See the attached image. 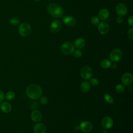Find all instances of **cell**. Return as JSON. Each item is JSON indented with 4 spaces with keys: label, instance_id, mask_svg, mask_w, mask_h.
Listing matches in <instances>:
<instances>
[{
    "label": "cell",
    "instance_id": "obj_1",
    "mask_svg": "<svg viewBox=\"0 0 133 133\" xmlns=\"http://www.w3.org/2000/svg\"><path fill=\"white\" fill-rule=\"evenodd\" d=\"M26 94L29 98L36 100L40 98L42 96V89L38 85L32 84L27 87Z\"/></svg>",
    "mask_w": 133,
    "mask_h": 133
},
{
    "label": "cell",
    "instance_id": "obj_2",
    "mask_svg": "<svg viewBox=\"0 0 133 133\" xmlns=\"http://www.w3.org/2000/svg\"><path fill=\"white\" fill-rule=\"evenodd\" d=\"M47 10L49 14L55 18H60L64 15L63 7L56 3H50L47 7Z\"/></svg>",
    "mask_w": 133,
    "mask_h": 133
},
{
    "label": "cell",
    "instance_id": "obj_3",
    "mask_svg": "<svg viewBox=\"0 0 133 133\" xmlns=\"http://www.w3.org/2000/svg\"><path fill=\"white\" fill-rule=\"evenodd\" d=\"M18 32L19 34L23 37L28 36L31 32V27L28 23H22L19 26Z\"/></svg>",
    "mask_w": 133,
    "mask_h": 133
},
{
    "label": "cell",
    "instance_id": "obj_4",
    "mask_svg": "<svg viewBox=\"0 0 133 133\" xmlns=\"http://www.w3.org/2000/svg\"><path fill=\"white\" fill-rule=\"evenodd\" d=\"M74 50V45L70 42H65L61 47V52L65 55H70Z\"/></svg>",
    "mask_w": 133,
    "mask_h": 133
},
{
    "label": "cell",
    "instance_id": "obj_5",
    "mask_svg": "<svg viewBox=\"0 0 133 133\" xmlns=\"http://www.w3.org/2000/svg\"><path fill=\"white\" fill-rule=\"evenodd\" d=\"M122 51L119 49H114L110 53V57L111 60L113 62L119 61L122 58Z\"/></svg>",
    "mask_w": 133,
    "mask_h": 133
},
{
    "label": "cell",
    "instance_id": "obj_6",
    "mask_svg": "<svg viewBox=\"0 0 133 133\" xmlns=\"http://www.w3.org/2000/svg\"><path fill=\"white\" fill-rule=\"evenodd\" d=\"M80 73L81 77L83 78L87 79H89L91 77L92 75V69L89 66H85L81 69Z\"/></svg>",
    "mask_w": 133,
    "mask_h": 133
},
{
    "label": "cell",
    "instance_id": "obj_7",
    "mask_svg": "<svg viewBox=\"0 0 133 133\" xmlns=\"http://www.w3.org/2000/svg\"><path fill=\"white\" fill-rule=\"evenodd\" d=\"M62 28V22L59 20H55L52 22L50 26V30L52 33H56Z\"/></svg>",
    "mask_w": 133,
    "mask_h": 133
},
{
    "label": "cell",
    "instance_id": "obj_8",
    "mask_svg": "<svg viewBox=\"0 0 133 133\" xmlns=\"http://www.w3.org/2000/svg\"><path fill=\"white\" fill-rule=\"evenodd\" d=\"M98 30L99 33L101 35H105L107 34L109 31V24L105 21H101L99 22L98 26Z\"/></svg>",
    "mask_w": 133,
    "mask_h": 133
},
{
    "label": "cell",
    "instance_id": "obj_9",
    "mask_svg": "<svg viewBox=\"0 0 133 133\" xmlns=\"http://www.w3.org/2000/svg\"><path fill=\"white\" fill-rule=\"evenodd\" d=\"M116 11L119 16H123L127 13L128 9L124 4L119 3L116 6Z\"/></svg>",
    "mask_w": 133,
    "mask_h": 133
},
{
    "label": "cell",
    "instance_id": "obj_10",
    "mask_svg": "<svg viewBox=\"0 0 133 133\" xmlns=\"http://www.w3.org/2000/svg\"><path fill=\"white\" fill-rule=\"evenodd\" d=\"M63 23L68 26H73L76 24V19L71 16H65L62 19Z\"/></svg>",
    "mask_w": 133,
    "mask_h": 133
},
{
    "label": "cell",
    "instance_id": "obj_11",
    "mask_svg": "<svg viewBox=\"0 0 133 133\" xmlns=\"http://www.w3.org/2000/svg\"><path fill=\"white\" fill-rule=\"evenodd\" d=\"M79 129L85 132H89L91 131L92 129V125L88 121L82 122L79 126Z\"/></svg>",
    "mask_w": 133,
    "mask_h": 133
},
{
    "label": "cell",
    "instance_id": "obj_12",
    "mask_svg": "<svg viewBox=\"0 0 133 133\" xmlns=\"http://www.w3.org/2000/svg\"><path fill=\"white\" fill-rule=\"evenodd\" d=\"M133 81V77L131 73H125L122 76V82L124 85L126 86L130 85Z\"/></svg>",
    "mask_w": 133,
    "mask_h": 133
},
{
    "label": "cell",
    "instance_id": "obj_13",
    "mask_svg": "<svg viewBox=\"0 0 133 133\" xmlns=\"http://www.w3.org/2000/svg\"><path fill=\"white\" fill-rule=\"evenodd\" d=\"M101 124L102 127L107 129L111 128L113 124V121L112 119L109 116H106L104 117L101 122Z\"/></svg>",
    "mask_w": 133,
    "mask_h": 133
},
{
    "label": "cell",
    "instance_id": "obj_14",
    "mask_svg": "<svg viewBox=\"0 0 133 133\" xmlns=\"http://www.w3.org/2000/svg\"><path fill=\"white\" fill-rule=\"evenodd\" d=\"M31 118L32 120L35 123L39 122L42 120V114L38 110H33L31 113Z\"/></svg>",
    "mask_w": 133,
    "mask_h": 133
},
{
    "label": "cell",
    "instance_id": "obj_15",
    "mask_svg": "<svg viewBox=\"0 0 133 133\" xmlns=\"http://www.w3.org/2000/svg\"><path fill=\"white\" fill-rule=\"evenodd\" d=\"M46 130L45 125L42 123H37L34 126L35 133H45Z\"/></svg>",
    "mask_w": 133,
    "mask_h": 133
},
{
    "label": "cell",
    "instance_id": "obj_16",
    "mask_svg": "<svg viewBox=\"0 0 133 133\" xmlns=\"http://www.w3.org/2000/svg\"><path fill=\"white\" fill-rule=\"evenodd\" d=\"M1 111L5 113H9L11 110V105L8 102H3L0 107Z\"/></svg>",
    "mask_w": 133,
    "mask_h": 133
},
{
    "label": "cell",
    "instance_id": "obj_17",
    "mask_svg": "<svg viewBox=\"0 0 133 133\" xmlns=\"http://www.w3.org/2000/svg\"><path fill=\"white\" fill-rule=\"evenodd\" d=\"M110 15L109 11L105 8L101 9L98 13L99 19L102 20H105L108 18Z\"/></svg>",
    "mask_w": 133,
    "mask_h": 133
},
{
    "label": "cell",
    "instance_id": "obj_18",
    "mask_svg": "<svg viewBox=\"0 0 133 133\" xmlns=\"http://www.w3.org/2000/svg\"><path fill=\"white\" fill-rule=\"evenodd\" d=\"M85 44H86V42L85 39L79 37L75 40L74 45H75V47L77 49H81L84 47Z\"/></svg>",
    "mask_w": 133,
    "mask_h": 133
},
{
    "label": "cell",
    "instance_id": "obj_19",
    "mask_svg": "<svg viewBox=\"0 0 133 133\" xmlns=\"http://www.w3.org/2000/svg\"><path fill=\"white\" fill-rule=\"evenodd\" d=\"M80 87L82 91H83V92H87L89 90L90 88V85L89 82L87 81H84L82 83Z\"/></svg>",
    "mask_w": 133,
    "mask_h": 133
},
{
    "label": "cell",
    "instance_id": "obj_20",
    "mask_svg": "<svg viewBox=\"0 0 133 133\" xmlns=\"http://www.w3.org/2000/svg\"><path fill=\"white\" fill-rule=\"evenodd\" d=\"M111 65H112L111 61L107 59H103L101 62V66L102 68L104 69L109 68L111 66Z\"/></svg>",
    "mask_w": 133,
    "mask_h": 133
},
{
    "label": "cell",
    "instance_id": "obj_21",
    "mask_svg": "<svg viewBox=\"0 0 133 133\" xmlns=\"http://www.w3.org/2000/svg\"><path fill=\"white\" fill-rule=\"evenodd\" d=\"M15 97V94L13 91H8L5 95V98L8 100H11L14 99Z\"/></svg>",
    "mask_w": 133,
    "mask_h": 133
},
{
    "label": "cell",
    "instance_id": "obj_22",
    "mask_svg": "<svg viewBox=\"0 0 133 133\" xmlns=\"http://www.w3.org/2000/svg\"><path fill=\"white\" fill-rule=\"evenodd\" d=\"M10 23L12 25H18L20 24V20L16 17H12L9 20Z\"/></svg>",
    "mask_w": 133,
    "mask_h": 133
},
{
    "label": "cell",
    "instance_id": "obj_23",
    "mask_svg": "<svg viewBox=\"0 0 133 133\" xmlns=\"http://www.w3.org/2000/svg\"><path fill=\"white\" fill-rule=\"evenodd\" d=\"M125 86L122 84H118L115 87V90L119 93L123 92V91H125Z\"/></svg>",
    "mask_w": 133,
    "mask_h": 133
},
{
    "label": "cell",
    "instance_id": "obj_24",
    "mask_svg": "<svg viewBox=\"0 0 133 133\" xmlns=\"http://www.w3.org/2000/svg\"><path fill=\"white\" fill-rule=\"evenodd\" d=\"M72 53L73 56L76 58H80L82 56V52L81 50H79V49L74 50Z\"/></svg>",
    "mask_w": 133,
    "mask_h": 133
},
{
    "label": "cell",
    "instance_id": "obj_25",
    "mask_svg": "<svg viewBox=\"0 0 133 133\" xmlns=\"http://www.w3.org/2000/svg\"><path fill=\"white\" fill-rule=\"evenodd\" d=\"M104 99L109 103H113V98L109 94H105L104 95Z\"/></svg>",
    "mask_w": 133,
    "mask_h": 133
},
{
    "label": "cell",
    "instance_id": "obj_26",
    "mask_svg": "<svg viewBox=\"0 0 133 133\" xmlns=\"http://www.w3.org/2000/svg\"><path fill=\"white\" fill-rule=\"evenodd\" d=\"M100 22L99 21V18L97 17H92L91 18V23L93 24V25H98Z\"/></svg>",
    "mask_w": 133,
    "mask_h": 133
},
{
    "label": "cell",
    "instance_id": "obj_27",
    "mask_svg": "<svg viewBox=\"0 0 133 133\" xmlns=\"http://www.w3.org/2000/svg\"><path fill=\"white\" fill-rule=\"evenodd\" d=\"M89 82H90V84L94 86H96L99 84L98 80L95 78H92L91 79H90Z\"/></svg>",
    "mask_w": 133,
    "mask_h": 133
},
{
    "label": "cell",
    "instance_id": "obj_28",
    "mask_svg": "<svg viewBox=\"0 0 133 133\" xmlns=\"http://www.w3.org/2000/svg\"><path fill=\"white\" fill-rule=\"evenodd\" d=\"M132 33H133V29H132V28L129 29V30L128 31L127 34H128V37H129L131 40H132V35H133Z\"/></svg>",
    "mask_w": 133,
    "mask_h": 133
},
{
    "label": "cell",
    "instance_id": "obj_29",
    "mask_svg": "<svg viewBox=\"0 0 133 133\" xmlns=\"http://www.w3.org/2000/svg\"><path fill=\"white\" fill-rule=\"evenodd\" d=\"M132 18H133V16L131 15L130 17H129V18H128V20H127V22H128V24L131 27L133 26V19H132Z\"/></svg>",
    "mask_w": 133,
    "mask_h": 133
},
{
    "label": "cell",
    "instance_id": "obj_30",
    "mask_svg": "<svg viewBox=\"0 0 133 133\" xmlns=\"http://www.w3.org/2000/svg\"><path fill=\"white\" fill-rule=\"evenodd\" d=\"M48 99L46 97H43L40 99V102L43 104H45L47 103Z\"/></svg>",
    "mask_w": 133,
    "mask_h": 133
},
{
    "label": "cell",
    "instance_id": "obj_31",
    "mask_svg": "<svg viewBox=\"0 0 133 133\" xmlns=\"http://www.w3.org/2000/svg\"><path fill=\"white\" fill-rule=\"evenodd\" d=\"M4 97L5 96L4 92L1 90H0V103L2 102V101L4 100Z\"/></svg>",
    "mask_w": 133,
    "mask_h": 133
},
{
    "label": "cell",
    "instance_id": "obj_32",
    "mask_svg": "<svg viewBox=\"0 0 133 133\" xmlns=\"http://www.w3.org/2000/svg\"><path fill=\"white\" fill-rule=\"evenodd\" d=\"M124 20V19L122 17V16H119L117 18V22L118 23H122L123 22Z\"/></svg>",
    "mask_w": 133,
    "mask_h": 133
},
{
    "label": "cell",
    "instance_id": "obj_33",
    "mask_svg": "<svg viewBox=\"0 0 133 133\" xmlns=\"http://www.w3.org/2000/svg\"><path fill=\"white\" fill-rule=\"evenodd\" d=\"M115 63V62H114V64H112V68H113V69H116V67H117V65H116Z\"/></svg>",
    "mask_w": 133,
    "mask_h": 133
},
{
    "label": "cell",
    "instance_id": "obj_34",
    "mask_svg": "<svg viewBox=\"0 0 133 133\" xmlns=\"http://www.w3.org/2000/svg\"><path fill=\"white\" fill-rule=\"evenodd\" d=\"M74 129L75 130H78L79 129V126H75Z\"/></svg>",
    "mask_w": 133,
    "mask_h": 133
},
{
    "label": "cell",
    "instance_id": "obj_35",
    "mask_svg": "<svg viewBox=\"0 0 133 133\" xmlns=\"http://www.w3.org/2000/svg\"><path fill=\"white\" fill-rule=\"evenodd\" d=\"M102 133H107V130H103L102 131Z\"/></svg>",
    "mask_w": 133,
    "mask_h": 133
},
{
    "label": "cell",
    "instance_id": "obj_36",
    "mask_svg": "<svg viewBox=\"0 0 133 133\" xmlns=\"http://www.w3.org/2000/svg\"><path fill=\"white\" fill-rule=\"evenodd\" d=\"M35 1H36V2H38V1H41V0H34Z\"/></svg>",
    "mask_w": 133,
    "mask_h": 133
}]
</instances>
